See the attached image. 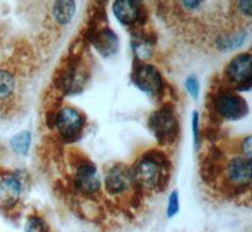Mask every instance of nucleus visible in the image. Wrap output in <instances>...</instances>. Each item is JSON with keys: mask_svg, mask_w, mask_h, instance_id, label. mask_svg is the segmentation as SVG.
I'll list each match as a JSON object with an SVG mask.
<instances>
[{"mask_svg": "<svg viewBox=\"0 0 252 232\" xmlns=\"http://www.w3.org/2000/svg\"><path fill=\"white\" fill-rule=\"evenodd\" d=\"M212 111L218 118L240 120L249 114V105L244 98L229 90H220L212 98Z\"/></svg>", "mask_w": 252, "mask_h": 232, "instance_id": "20e7f679", "label": "nucleus"}, {"mask_svg": "<svg viewBox=\"0 0 252 232\" xmlns=\"http://www.w3.org/2000/svg\"><path fill=\"white\" fill-rule=\"evenodd\" d=\"M22 193V182L14 174L4 175L0 181V208H12Z\"/></svg>", "mask_w": 252, "mask_h": 232, "instance_id": "ddd939ff", "label": "nucleus"}, {"mask_svg": "<svg viewBox=\"0 0 252 232\" xmlns=\"http://www.w3.org/2000/svg\"><path fill=\"white\" fill-rule=\"evenodd\" d=\"M179 211V195L178 191H173L172 195L169 196V201H168V209H166V215L168 217L172 218Z\"/></svg>", "mask_w": 252, "mask_h": 232, "instance_id": "412c9836", "label": "nucleus"}, {"mask_svg": "<svg viewBox=\"0 0 252 232\" xmlns=\"http://www.w3.org/2000/svg\"><path fill=\"white\" fill-rule=\"evenodd\" d=\"M81 56L69 55L57 68L53 76L55 86L63 95H75L83 90L90 73L81 63Z\"/></svg>", "mask_w": 252, "mask_h": 232, "instance_id": "f03ea898", "label": "nucleus"}, {"mask_svg": "<svg viewBox=\"0 0 252 232\" xmlns=\"http://www.w3.org/2000/svg\"><path fill=\"white\" fill-rule=\"evenodd\" d=\"M131 81L139 90L153 98L160 96L165 86L163 76L157 67L144 63L143 61H139L136 58L132 65Z\"/></svg>", "mask_w": 252, "mask_h": 232, "instance_id": "39448f33", "label": "nucleus"}, {"mask_svg": "<svg viewBox=\"0 0 252 232\" xmlns=\"http://www.w3.org/2000/svg\"><path fill=\"white\" fill-rule=\"evenodd\" d=\"M112 10L121 24L135 27L139 24V19L145 10V6L143 3L135 0H118L112 4Z\"/></svg>", "mask_w": 252, "mask_h": 232, "instance_id": "f8f14e48", "label": "nucleus"}, {"mask_svg": "<svg viewBox=\"0 0 252 232\" xmlns=\"http://www.w3.org/2000/svg\"><path fill=\"white\" fill-rule=\"evenodd\" d=\"M247 33L245 31L236 32L233 34L229 35H220L217 39V44L220 48L222 49H232L237 48L241 44H244V42L246 40Z\"/></svg>", "mask_w": 252, "mask_h": 232, "instance_id": "f3484780", "label": "nucleus"}, {"mask_svg": "<svg viewBox=\"0 0 252 232\" xmlns=\"http://www.w3.org/2000/svg\"><path fill=\"white\" fill-rule=\"evenodd\" d=\"M24 232H49V227L43 218L32 216L27 220Z\"/></svg>", "mask_w": 252, "mask_h": 232, "instance_id": "aec40b11", "label": "nucleus"}, {"mask_svg": "<svg viewBox=\"0 0 252 232\" xmlns=\"http://www.w3.org/2000/svg\"><path fill=\"white\" fill-rule=\"evenodd\" d=\"M201 4V1H182V5L186 6L187 9H197Z\"/></svg>", "mask_w": 252, "mask_h": 232, "instance_id": "bb28decb", "label": "nucleus"}, {"mask_svg": "<svg viewBox=\"0 0 252 232\" xmlns=\"http://www.w3.org/2000/svg\"><path fill=\"white\" fill-rule=\"evenodd\" d=\"M204 136L209 141H216L218 139V136H220V130H218V128L215 124H212V126L208 125L206 128V130H204Z\"/></svg>", "mask_w": 252, "mask_h": 232, "instance_id": "393cba45", "label": "nucleus"}, {"mask_svg": "<svg viewBox=\"0 0 252 232\" xmlns=\"http://www.w3.org/2000/svg\"><path fill=\"white\" fill-rule=\"evenodd\" d=\"M15 90V78L10 72L0 69V100L10 98Z\"/></svg>", "mask_w": 252, "mask_h": 232, "instance_id": "a211bd4d", "label": "nucleus"}, {"mask_svg": "<svg viewBox=\"0 0 252 232\" xmlns=\"http://www.w3.org/2000/svg\"><path fill=\"white\" fill-rule=\"evenodd\" d=\"M73 183L78 192L85 196H91L97 192L101 187V181L94 164L89 161L78 166Z\"/></svg>", "mask_w": 252, "mask_h": 232, "instance_id": "9b49d317", "label": "nucleus"}, {"mask_svg": "<svg viewBox=\"0 0 252 232\" xmlns=\"http://www.w3.org/2000/svg\"><path fill=\"white\" fill-rule=\"evenodd\" d=\"M32 134L27 130L18 133L10 139V148L13 152H15L19 155H27L29 152V146H31Z\"/></svg>", "mask_w": 252, "mask_h": 232, "instance_id": "dca6fc26", "label": "nucleus"}, {"mask_svg": "<svg viewBox=\"0 0 252 232\" xmlns=\"http://www.w3.org/2000/svg\"><path fill=\"white\" fill-rule=\"evenodd\" d=\"M76 13L75 1H56L53 4V17L61 26L68 24Z\"/></svg>", "mask_w": 252, "mask_h": 232, "instance_id": "2eb2a0df", "label": "nucleus"}, {"mask_svg": "<svg viewBox=\"0 0 252 232\" xmlns=\"http://www.w3.org/2000/svg\"><path fill=\"white\" fill-rule=\"evenodd\" d=\"M238 5H240V9L242 10V13H245V14L247 15V17H251L252 14V3L251 1H240L238 3Z\"/></svg>", "mask_w": 252, "mask_h": 232, "instance_id": "a878e982", "label": "nucleus"}, {"mask_svg": "<svg viewBox=\"0 0 252 232\" xmlns=\"http://www.w3.org/2000/svg\"><path fill=\"white\" fill-rule=\"evenodd\" d=\"M86 125V116L77 109L66 106L57 114L55 128L64 143H75L82 135V130Z\"/></svg>", "mask_w": 252, "mask_h": 232, "instance_id": "423d86ee", "label": "nucleus"}, {"mask_svg": "<svg viewBox=\"0 0 252 232\" xmlns=\"http://www.w3.org/2000/svg\"><path fill=\"white\" fill-rule=\"evenodd\" d=\"M90 43L102 57H111L119 49V38L110 28H102L92 37Z\"/></svg>", "mask_w": 252, "mask_h": 232, "instance_id": "4468645a", "label": "nucleus"}, {"mask_svg": "<svg viewBox=\"0 0 252 232\" xmlns=\"http://www.w3.org/2000/svg\"><path fill=\"white\" fill-rule=\"evenodd\" d=\"M186 87L189 95L197 100L198 95H199V81H198V78L195 76H189L186 80Z\"/></svg>", "mask_w": 252, "mask_h": 232, "instance_id": "4be33fe9", "label": "nucleus"}, {"mask_svg": "<svg viewBox=\"0 0 252 232\" xmlns=\"http://www.w3.org/2000/svg\"><path fill=\"white\" fill-rule=\"evenodd\" d=\"M148 124L159 145H173L179 138L181 126L172 103H164L163 107L153 112Z\"/></svg>", "mask_w": 252, "mask_h": 232, "instance_id": "7ed1b4c3", "label": "nucleus"}, {"mask_svg": "<svg viewBox=\"0 0 252 232\" xmlns=\"http://www.w3.org/2000/svg\"><path fill=\"white\" fill-rule=\"evenodd\" d=\"M224 154L217 146L209 148L201 161V177L207 184H215L223 172Z\"/></svg>", "mask_w": 252, "mask_h": 232, "instance_id": "9d476101", "label": "nucleus"}, {"mask_svg": "<svg viewBox=\"0 0 252 232\" xmlns=\"http://www.w3.org/2000/svg\"><path fill=\"white\" fill-rule=\"evenodd\" d=\"M227 81L237 91H249L252 86V57L250 53L236 56L224 71Z\"/></svg>", "mask_w": 252, "mask_h": 232, "instance_id": "0eeeda50", "label": "nucleus"}, {"mask_svg": "<svg viewBox=\"0 0 252 232\" xmlns=\"http://www.w3.org/2000/svg\"><path fill=\"white\" fill-rule=\"evenodd\" d=\"M172 163L159 149L148 150L131 169L134 186L143 189H157L164 192L168 187Z\"/></svg>", "mask_w": 252, "mask_h": 232, "instance_id": "f257e3e1", "label": "nucleus"}, {"mask_svg": "<svg viewBox=\"0 0 252 232\" xmlns=\"http://www.w3.org/2000/svg\"><path fill=\"white\" fill-rule=\"evenodd\" d=\"M192 132H193V139H194V146L195 150L199 148V114L197 111L193 112L192 115Z\"/></svg>", "mask_w": 252, "mask_h": 232, "instance_id": "5701e85b", "label": "nucleus"}, {"mask_svg": "<svg viewBox=\"0 0 252 232\" xmlns=\"http://www.w3.org/2000/svg\"><path fill=\"white\" fill-rule=\"evenodd\" d=\"M132 49H134L135 57L139 61L149 58L153 53V46L139 38H132Z\"/></svg>", "mask_w": 252, "mask_h": 232, "instance_id": "6ab92c4d", "label": "nucleus"}, {"mask_svg": "<svg viewBox=\"0 0 252 232\" xmlns=\"http://www.w3.org/2000/svg\"><path fill=\"white\" fill-rule=\"evenodd\" d=\"M251 161L245 157H236L227 163L226 174L229 191L241 193L240 188H247L251 183Z\"/></svg>", "mask_w": 252, "mask_h": 232, "instance_id": "6e6552de", "label": "nucleus"}, {"mask_svg": "<svg viewBox=\"0 0 252 232\" xmlns=\"http://www.w3.org/2000/svg\"><path fill=\"white\" fill-rule=\"evenodd\" d=\"M251 140H252V138L249 135V136H246V138L242 140V144H241V152H242L244 157L246 158V159H250V161H251V157H252Z\"/></svg>", "mask_w": 252, "mask_h": 232, "instance_id": "b1692460", "label": "nucleus"}, {"mask_svg": "<svg viewBox=\"0 0 252 232\" xmlns=\"http://www.w3.org/2000/svg\"><path fill=\"white\" fill-rule=\"evenodd\" d=\"M105 184H106V191L110 195L116 196L124 193L131 188V186H134L131 169L124 164H116L107 170Z\"/></svg>", "mask_w": 252, "mask_h": 232, "instance_id": "1a4fd4ad", "label": "nucleus"}]
</instances>
